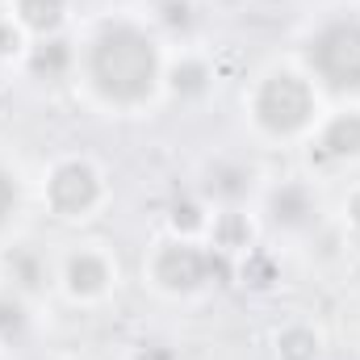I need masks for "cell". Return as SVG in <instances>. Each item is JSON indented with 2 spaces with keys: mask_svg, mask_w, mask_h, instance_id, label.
Segmentation results:
<instances>
[{
  "mask_svg": "<svg viewBox=\"0 0 360 360\" xmlns=\"http://www.w3.org/2000/svg\"><path fill=\"white\" fill-rule=\"evenodd\" d=\"M21 13H25L30 25L51 30V25L59 21V0H21Z\"/></svg>",
  "mask_w": 360,
  "mask_h": 360,
  "instance_id": "52a82bcc",
  "label": "cell"
},
{
  "mask_svg": "<svg viewBox=\"0 0 360 360\" xmlns=\"http://www.w3.org/2000/svg\"><path fill=\"white\" fill-rule=\"evenodd\" d=\"M285 356H289V360H310V356H314V340H310L306 331L285 335Z\"/></svg>",
  "mask_w": 360,
  "mask_h": 360,
  "instance_id": "30bf717a",
  "label": "cell"
},
{
  "mask_svg": "<svg viewBox=\"0 0 360 360\" xmlns=\"http://www.w3.org/2000/svg\"><path fill=\"white\" fill-rule=\"evenodd\" d=\"M306 113H310V92L293 76H276L260 92V117L272 130H297L306 122Z\"/></svg>",
  "mask_w": 360,
  "mask_h": 360,
  "instance_id": "3957f363",
  "label": "cell"
},
{
  "mask_svg": "<svg viewBox=\"0 0 360 360\" xmlns=\"http://www.w3.org/2000/svg\"><path fill=\"white\" fill-rule=\"evenodd\" d=\"M92 68H96V80H101L105 92H113L122 101H134V96H143V92L151 89L155 55H151V46H147L143 34H134V30H109L101 38V46H96Z\"/></svg>",
  "mask_w": 360,
  "mask_h": 360,
  "instance_id": "6da1fadb",
  "label": "cell"
},
{
  "mask_svg": "<svg viewBox=\"0 0 360 360\" xmlns=\"http://www.w3.org/2000/svg\"><path fill=\"white\" fill-rule=\"evenodd\" d=\"M323 147L335 151V155H344V151H360V117H344V122H335V126L327 130Z\"/></svg>",
  "mask_w": 360,
  "mask_h": 360,
  "instance_id": "8992f818",
  "label": "cell"
},
{
  "mask_svg": "<svg viewBox=\"0 0 360 360\" xmlns=\"http://www.w3.org/2000/svg\"><path fill=\"white\" fill-rule=\"evenodd\" d=\"M92 197H96V180L80 164H68L59 176L51 180V201L59 210H68V214H80L84 205H92Z\"/></svg>",
  "mask_w": 360,
  "mask_h": 360,
  "instance_id": "277c9868",
  "label": "cell"
},
{
  "mask_svg": "<svg viewBox=\"0 0 360 360\" xmlns=\"http://www.w3.org/2000/svg\"><path fill=\"white\" fill-rule=\"evenodd\" d=\"M356 210H360V201H356Z\"/></svg>",
  "mask_w": 360,
  "mask_h": 360,
  "instance_id": "4fadbf2b",
  "label": "cell"
},
{
  "mask_svg": "<svg viewBox=\"0 0 360 360\" xmlns=\"http://www.w3.org/2000/svg\"><path fill=\"white\" fill-rule=\"evenodd\" d=\"M8 205H13V184H8V176L0 172V218L8 214Z\"/></svg>",
  "mask_w": 360,
  "mask_h": 360,
  "instance_id": "8fae6325",
  "label": "cell"
},
{
  "mask_svg": "<svg viewBox=\"0 0 360 360\" xmlns=\"http://www.w3.org/2000/svg\"><path fill=\"white\" fill-rule=\"evenodd\" d=\"M205 276V260L193 252V248H172V252H164V260H160V281H168V285H176V289H188V285H197Z\"/></svg>",
  "mask_w": 360,
  "mask_h": 360,
  "instance_id": "5b68a950",
  "label": "cell"
},
{
  "mask_svg": "<svg viewBox=\"0 0 360 360\" xmlns=\"http://www.w3.org/2000/svg\"><path fill=\"white\" fill-rule=\"evenodd\" d=\"M4 46H8V34H4V30H0V51H4Z\"/></svg>",
  "mask_w": 360,
  "mask_h": 360,
  "instance_id": "7c38bea8",
  "label": "cell"
},
{
  "mask_svg": "<svg viewBox=\"0 0 360 360\" xmlns=\"http://www.w3.org/2000/svg\"><path fill=\"white\" fill-rule=\"evenodd\" d=\"M323 76H331L335 84H360V25H335L319 38L314 51Z\"/></svg>",
  "mask_w": 360,
  "mask_h": 360,
  "instance_id": "7a4b0ae2",
  "label": "cell"
},
{
  "mask_svg": "<svg viewBox=\"0 0 360 360\" xmlns=\"http://www.w3.org/2000/svg\"><path fill=\"white\" fill-rule=\"evenodd\" d=\"M63 63H68L63 42H51V46H46V51H38V59H34V68H38V72H46V76H51V72H59Z\"/></svg>",
  "mask_w": 360,
  "mask_h": 360,
  "instance_id": "9c48e42d",
  "label": "cell"
},
{
  "mask_svg": "<svg viewBox=\"0 0 360 360\" xmlns=\"http://www.w3.org/2000/svg\"><path fill=\"white\" fill-rule=\"evenodd\" d=\"M101 281H105V269H101L96 260L84 256V260H76V264H72V285H76V289H96Z\"/></svg>",
  "mask_w": 360,
  "mask_h": 360,
  "instance_id": "ba28073f",
  "label": "cell"
}]
</instances>
